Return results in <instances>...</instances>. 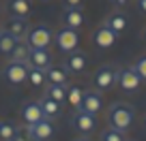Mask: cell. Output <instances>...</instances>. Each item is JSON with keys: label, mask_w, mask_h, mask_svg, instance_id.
Segmentation results:
<instances>
[{"label": "cell", "mask_w": 146, "mask_h": 141, "mask_svg": "<svg viewBox=\"0 0 146 141\" xmlns=\"http://www.w3.org/2000/svg\"><path fill=\"white\" fill-rule=\"evenodd\" d=\"M45 96H50V98H54V100H58V103H62V100H67V90H64V86L47 83V88H45Z\"/></svg>", "instance_id": "cell-24"}, {"label": "cell", "mask_w": 146, "mask_h": 141, "mask_svg": "<svg viewBox=\"0 0 146 141\" xmlns=\"http://www.w3.org/2000/svg\"><path fill=\"white\" fill-rule=\"evenodd\" d=\"M75 141H90V139H75Z\"/></svg>", "instance_id": "cell-32"}, {"label": "cell", "mask_w": 146, "mask_h": 141, "mask_svg": "<svg viewBox=\"0 0 146 141\" xmlns=\"http://www.w3.org/2000/svg\"><path fill=\"white\" fill-rule=\"evenodd\" d=\"M110 2H114V5H125L127 0H110Z\"/></svg>", "instance_id": "cell-31"}, {"label": "cell", "mask_w": 146, "mask_h": 141, "mask_svg": "<svg viewBox=\"0 0 146 141\" xmlns=\"http://www.w3.org/2000/svg\"><path fill=\"white\" fill-rule=\"evenodd\" d=\"M7 30H9L15 39H19V41H22V39L28 37V30H30V28H28L26 17H13V19L9 22V26H7Z\"/></svg>", "instance_id": "cell-15"}, {"label": "cell", "mask_w": 146, "mask_h": 141, "mask_svg": "<svg viewBox=\"0 0 146 141\" xmlns=\"http://www.w3.org/2000/svg\"><path fill=\"white\" fill-rule=\"evenodd\" d=\"M103 109V98H101L99 90H86L82 96V105H80V111H86V113L97 115Z\"/></svg>", "instance_id": "cell-9"}, {"label": "cell", "mask_w": 146, "mask_h": 141, "mask_svg": "<svg viewBox=\"0 0 146 141\" xmlns=\"http://www.w3.org/2000/svg\"><path fill=\"white\" fill-rule=\"evenodd\" d=\"M45 77H47V83H56V86H67L69 83V71L60 66H50L45 71Z\"/></svg>", "instance_id": "cell-19"}, {"label": "cell", "mask_w": 146, "mask_h": 141, "mask_svg": "<svg viewBox=\"0 0 146 141\" xmlns=\"http://www.w3.org/2000/svg\"><path fill=\"white\" fill-rule=\"evenodd\" d=\"M144 39H146V30H144Z\"/></svg>", "instance_id": "cell-33"}, {"label": "cell", "mask_w": 146, "mask_h": 141, "mask_svg": "<svg viewBox=\"0 0 146 141\" xmlns=\"http://www.w3.org/2000/svg\"><path fill=\"white\" fill-rule=\"evenodd\" d=\"M28 64L35 68H41V71H47L52 66V56L47 49H32L30 47V58H28Z\"/></svg>", "instance_id": "cell-12"}, {"label": "cell", "mask_w": 146, "mask_h": 141, "mask_svg": "<svg viewBox=\"0 0 146 141\" xmlns=\"http://www.w3.org/2000/svg\"><path fill=\"white\" fill-rule=\"evenodd\" d=\"M101 141H127V139H125V132L116 131V128H105L101 132Z\"/></svg>", "instance_id": "cell-26"}, {"label": "cell", "mask_w": 146, "mask_h": 141, "mask_svg": "<svg viewBox=\"0 0 146 141\" xmlns=\"http://www.w3.org/2000/svg\"><path fill=\"white\" fill-rule=\"evenodd\" d=\"M64 2H67V7H71V9H80L84 0H64Z\"/></svg>", "instance_id": "cell-29"}, {"label": "cell", "mask_w": 146, "mask_h": 141, "mask_svg": "<svg viewBox=\"0 0 146 141\" xmlns=\"http://www.w3.org/2000/svg\"><path fill=\"white\" fill-rule=\"evenodd\" d=\"M54 43H56V47H58L60 51H64V54L75 51V47H78V43H80L78 30H71V28H62V30H58L54 34Z\"/></svg>", "instance_id": "cell-5"}, {"label": "cell", "mask_w": 146, "mask_h": 141, "mask_svg": "<svg viewBox=\"0 0 146 141\" xmlns=\"http://www.w3.org/2000/svg\"><path fill=\"white\" fill-rule=\"evenodd\" d=\"M19 115H22V122L24 124H35L39 120H43V109H41V103L39 100H28V103L22 105V109H19Z\"/></svg>", "instance_id": "cell-10"}, {"label": "cell", "mask_w": 146, "mask_h": 141, "mask_svg": "<svg viewBox=\"0 0 146 141\" xmlns=\"http://www.w3.org/2000/svg\"><path fill=\"white\" fill-rule=\"evenodd\" d=\"M7 9L13 17H26L30 13V0H7Z\"/></svg>", "instance_id": "cell-20"}, {"label": "cell", "mask_w": 146, "mask_h": 141, "mask_svg": "<svg viewBox=\"0 0 146 141\" xmlns=\"http://www.w3.org/2000/svg\"><path fill=\"white\" fill-rule=\"evenodd\" d=\"M39 103H41L43 115H45V118H50V120H56V118L60 115V111H62V107H60L58 100L50 98V96H45V94H43V98L39 100Z\"/></svg>", "instance_id": "cell-17"}, {"label": "cell", "mask_w": 146, "mask_h": 141, "mask_svg": "<svg viewBox=\"0 0 146 141\" xmlns=\"http://www.w3.org/2000/svg\"><path fill=\"white\" fill-rule=\"evenodd\" d=\"M28 81H30L35 88L45 86V81H47L45 71H41V68H35V66H30V64H28Z\"/></svg>", "instance_id": "cell-22"}, {"label": "cell", "mask_w": 146, "mask_h": 141, "mask_svg": "<svg viewBox=\"0 0 146 141\" xmlns=\"http://www.w3.org/2000/svg\"><path fill=\"white\" fill-rule=\"evenodd\" d=\"M133 118H135V111H133L131 105L127 103H112L108 109V124L110 128H116L120 132H127L133 124Z\"/></svg>", "instance_id": "cell-1"}, {"label": "cell", "mask_w": 146, "mask_h": 141, "mask_svg": "<svg viewBox=\"0 0 146 141\" xmlns=\"http://www.w3.org/2000/svg\"><path fill=\"white\" fill-rule=\"evenodd\" d=\"M116 34L114 30H110L108 26H101V28H97L95 30V34H92V43H95L99 49H110V47L116 43Z\"/></svg>", "instance_id": "cell-11"}, {"label": "cell", "mask_w": 146, "mask_h": 141, "mask_svg": "<svg viewBox=\"0 0 146 141\" xmlns=\"http://www.w3.org/2000/svg\"><path fill=\"white\" fill-rule=\"evenodd\" d=\"M28 58H30V45H28L26 39H22V41H17V45L13 47V51L9 54V60L11 62H28Z\"/></svg>", "instance_id": "cell-16"}, {"label": "cell", "mask_w": 146, "mask_h": 141, "mask_svg": "<svg viewBox=\"0 0 146 141\" xmlns=\"http://www.w3.org/2000/svg\"><path fill=\"white\" fill-rule=\"evenodd\" d=\"M2 77H5L7 83L11 86H22L24 81H28V62H11L2 68Z\"/></svg>", "instance_id": "cell-4"}, {"label": "cell", "mask_w": 146, "mask_h": 141, "mask_svg": "<svg viewBox=\"0 0 146 141\" xmlns=\"http://www.w3.org/2000/svg\"><path fill=\"white\" fill-rule=\"evenodd\" d=\"M62 22H64V28H71V30L82 28V24H84L82 9H71V7H67V9L62 11Z\"/></svg>", "instance_id": "cell-14"}, {"label": "cell", "mask_w": 146, "mask_h": 141, "mask_svg": "<svg viewBox=\"0 0 146 141\" xmlns=\"http://www.w3.org/2000/svg\"><path fill=\"white\" fill-rule=\"evenodd\" d=\"M133 68H135V73L140 75L142 81H144V79H146V56H142V58L135 62V66H133Z\"/></svg>", "instance_id": "cell-28"}, {"label": "cell", "mask_w": 146, "mask_h": 141, "mask_svg": "<svg viewBox=\"0 0 146 141\" xmlns=\"http://www.w3.org/2000/svg\"><path fill=\"white\" fill-rule=\"evenodd\" d=\"M116 83L120 86L123 92H137L142 86V77L135 73V68L129 66V68H118V79Z\"/></svg>", "instance_id": "cell-6"}, {"label": "cell", "mask_w": 146, "mask_h": 141, "mask_svg": "<svg viewBox=\"0 0 146 141\" xmlns=\"http://www.w3.org/2000/svg\"><path fill=\"white\" fill-rule=\"evenodd\" d=\"M71 126L75 128L78 132H82V135H88V132H92L97 128V120H95L92 113H86V111L75 109V113L71 115Z\"/></svg>", "instance_id": "cell-7"}, {"label": "cell", "mask_w": 146, "mask_h": 141, "mask_svg": "<svg viewBox=\"0 0 146 141\" xmlns=\"http://www.w3.org/2000/svg\"><path fill=\"white\" fill-rule=\"evenodd\" d=\"M28 128H30V137H32V141H50L52 137H54V132H56L54 122H52L50 118L39 120V122L30 124Z\"/></svg>", "instance_id": "cell-8"}, {"label": "cell", "mask_w": 146, "mask_h": 141, "mask_svg": "<svg viewBox=\"0 0 146 141\" xmlns=\"http://www.w3.org/2000/svg\"><path fill=\"white\" fill-rule=\"evenodd\" d=\"M144 124H146V118H144Z\"/></svg>", "instance_id": "cell-34"}, {"label": "cell", "mask_w": 146, "mask_h": 141, "mask_svg": "<svg viewBox=\"0 0 146 141\" xmlns=\"http://www.w3.org/2000/svg\"><path fill=\"white\" fill-rule=\"evenodd\" d=\"M127 15L125 13H110L108 17H105V22H103V26H108L110 30H114L116 34H120V32L127 28Z\"/></svg>", "instance_id": "cell-18"}, {"label": "cell", "mask_w": 146, "mask_h": 141, "mask_svg": "<svg viewBox=\"0 0 146 141\" xmlns=\"http://www.w3.org/2000/svg\"><path fill=\"white\" fill-rule=\"evenodd\" d=\"M137 9H140L142 13H146V0H137Z\"/></svg>", "instance_id": "cell-30"}, {"label": "cell", "mask_w": 146, "mask_h": 141, "mask_svg": "<svg viewBox=\"0 0 146 141\" xmlns=\"http://www.w3.org/2000/svg\"><path fill=\"white\" fill-rule=\"evenodd\" d=\"M13 141H32V137H30V128H28V124H19V126H15V135H13Z\"/></svg>", "instance_id": "cell-27"}, {"label": "cell", "mask_w": 146, "mask_h": 141, "mask_svg": "<svg viewBox=\"0 0 146 141\" xmlns=\"http://www.w3.org/2000/svg\"><path fill=\"white\" fill-rule=\"evenodd\" d=\"M26 41L32 49H47L52 45V41H54V32L47 26H35L32 30H28Z\"/></svg>", "instance_id": "cell-3"}, {"label": "cell", "mask_w": 146, "mask_h": 141, "mask_svg": "<svg viewBox=\"0 0 146 141\" xmlns=\"http://www.w3.org/2000/svg\"><path fill=\"white\" fill-rule=\"evenodd\" d=\"M19 39H15L9 30H0V54L2 56H9L13 51V47L17 45Z\"/></svg>", "instance_id": "cell-21"}, {"label": "cell", "mask_w": 146, "mask_h": 141, "mask_svg": "<svg viewBox=\"0 0 146 141\" xmlns=\"http://www.w3.org/2000/svg\"><path fill=\"white\" fill-rule=\"evenodd\" d=\"M86 64H88V58L82 51H71V54L67 56L64 66H67L69 73H82V71H86Z\"/></svg>", "instance_id": "cell-13"}, {"label": "cell", "mask_w": 146, "mask_h": 141, "mask_svg": "<svg viewBox=\"0 0 146 141\" xmlns=\"http://www.w3.org/2000/svg\"><path fill=\"white\" fill-rule=\"evenodd\" d=\"M82 96H84V90L80 86H71L67 88V103L75 109H80V105H82Z\"/></svg>", "instance_id": "cell-23"}, {"label": "cell", "mask_w": 146, "mask_h": 141, "mask_svg": "<svg viewBox=\"0 0 146 141\" xmlns=\"http://www.w3.org/2000/svg\"><path fill=\"white\" fill-rule=\"evenodd\" d=\"M116 79H118V68L114 64H103V66L97 68L95 77H92V83L99 92H108L114 88Z\"/></svg>", "instance_id": "cell-2"}, {"label": "cell", "mask_w": 146, "mask_h": 141, "mask_svg": "<svg viewBox=\"0 0 146 141\" xmlns=\"http://www.w3.org/2000/svg\"><path fill=\"white\" fill-rule=\"evenodd\" d=\"M13 135H15V124L0 122V141H13Z\"/></svg>", "instance_id": "cell-25"}]
</instances>
